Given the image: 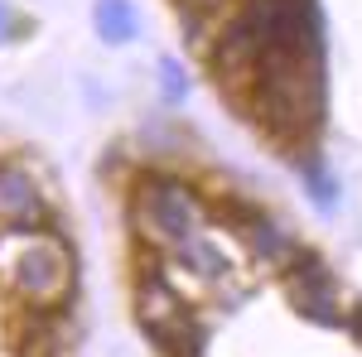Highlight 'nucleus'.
Returning a JSON list of instances; mask_svg holds the SVG:
<instances>
[{
    "instance_id": "1",
    "label": "nucleus",
    "mask_w": 362,
    "mask_h": 357,
    "mask_svg": "<svg viewBox=\"0 0 362 357\" xmlns=\"http://www.w3.org/2000/svg\"><path fill=\"white\" fill-rule=\"evenodd\" d=\"M256 121L280 140H305L324 116L319 49H266L251 83Z\"/></svg>"
},
{
    "instance_id": "2",
    "label": "nucleus",
    "mask_w": 362,
    "mask_h": 357,
    "mask_svg": "<svg viewBox=\"0 0 362 357\" xmlns=\"http://www.w3.org/2000/svg\"><path fill=\"white\" fill-rule=\"evenodd\" d=\"M131 213H136L140 232H150L155 242H189L198 237V222H203V198L189 179L179 174H145L136 184L131 198Z\"/></svg>"
},
{
    "instance_id": "3",
    "label": "nucleus",
    "mask_w": 362,
    "mask_h": 357,
    "mask_svg": "<svg viewBox=\"0 0 362 357\" xmlns=\"http://www.w3.org/2000/svg\"><path fill=\"white\" fill-rule=\"evenodd\" d=\"M285 285H290V304L314 319V324H343V285L334 280V271L314 256V251H300L295 266L285 271Z\"/></svg>"
},
{
    "instance_id": "4",
    "label": "nucleus",
    "mask_w": 362,
    "mask_h": 357,
    "mask_svg": "<svg viewBox=\"0 0 362 357\" xmlns=\"http://www.w3.org/2000/svg\"><path fill=\"white\" fill-rule=\"evenodd\" d=\"M10 280H15V290L29 304H54L63 295V280H68V251H63V242L58 237H29L25 251L10 266Z\"/></svg>"
},
{
    "instance_id": "5",
    "label": "nucleus",
    "mask_w": 362,
    "mask_h": 357,
    "mask_svg": "<svg viewBox=\"0 0 362 357\" xmlns=\"http://www.w3.org/2000/svg\"><path fill=\"white\" fill-rule=\"evenodd\" d=\"M136 314H140V324H145V333L155 338V348H165L179 329L194 324L189 319V304L174 295V285L160 271H145L136 280Z\"/></svg>"
},
{
    "instance_id": "6",
    "label": "nucleus",
    "mask_w": 362,
    "mask_h": 357,
    "mask_svg": "<svg viewBox=\"0 0 362 357\" xmlns=\"http://www.w3.org/2000/svg\"><path fill=\"white\" fill-rule=\"evenodd\" d=\"M44 198L34 174L20 165H0V227H15V232H44Z\"/></svg>"
},
{
    "instance_id": "7",
    "label": "nucleus",
    "mask_w": 362,
    "mask_h": 357,
    "mask_svg": "<svg viewBox=\"0 0 362 357\" xmlns=\"http://www.w3.org/2000/svg\"><path fill=\"white\" fill-rule=\"evenodd\" d=\"M237 232H242V242H247L251 256H256V261H266V266H276V271H290V266H295V256H300V247H295V242H290V237H285L266 213H251L247 222H237Z\"/></svg>"
},
{
    "instance_id": "8",
    "label": "nucleus",
    "mask_w": 362,
    "mask_h": 357,
    "mask_svg": "<svg viewBox=\"0 0 362 357\" xmlns=\"http://www.w3.org/2000/svg\"><path fill=\"white\" fill-rule=\"evenodd\" d=\"M97 34L107 39V44H131L140 34V15L131 0H97Z\"/></svg>"
},
{
    "instance_id": "9",
    "label": "nucleus",
    "mask_w": 362,
    "mask_h": 357,
    "mask_svg": "<svg viewBox=\"0 0 362 357\" xmlns=\"http://www.w3.org/2000/svg\"><path fill=\"white\" fill-rule=\"evenodd\" d=\"M174 251H179L174 261H179V266H189L194 275H203V280H218V275H227V256L213 247V242H203V237H189V242H179Z\"/></svg>"
},
{
    "instance_id": "10",
    "label": "nucleus",
    "mask_w": 362,
    "mask_h": 357,
    "mask_svg": "<svg viewBox=\"0 0 362 357\" xmlns=\"http://www.w3.org/2000/svg\"><path fill=\"white\" fill-rule=\"evenodd\" d=\"M300 179H305L309 198H314L319 208H334V203H338V184H334V174L319 165L314 155H305V160H300Z\"/></svg>"
},
{
    "instance_id": "11",
    "label": "nucleus",
    "mask_w": 362,
    "mask_h": 357,
    "mask_svg": "<svg viewBox=\"0 0 362 357\" xmlns=\"http://www.w3.org/2000/svg\"><path fill=\"white\" fill-rule=\"evenodd\" d=\"M160 92H165V102H184V97H189V73H184V63L160 58Z\"/></svg>"
},
{
    "instance_id": "12",
    "label": "nucleus",
    "mask_w": 362,
    "mask_h": 357,
    "mask_svg": "<svg viewBox=\"0 0 362 357\" xmlns=\"http://www.w3.org/2000/svg\"><path fill=\"white\" fill-rule=\"evenodd\" d=\"M25 29H34V20H25V15H15L5 0H0V44H10V39H20Z\"/></svg>"
},
{
    "instance_id": "13",
    "label": "nucleus",
    "mask_w": 362,
    "mask_h": 357,
    "mask_svg": "<svg viewBox=\"0 0 362 357\" xmlns=\"http://www.w3.org/2000/svg\"><path fill=\"white\" fill-rule=\"evenodd\" d=\"M179 5H184L189 15H218V10H227L232 0H179Z\"/></svg>"
},
{
    "instance_id": "14",
    "label": "nucleus",
    "mask_w": 362,
    "mask_h": 357,
    "mask_svg": "<svg viewBox=\"0 0 362 357\" xmlns=\"http://www.w3.org/2000/svg\"><path fill=\"white\" fill-rule=\"evenodd\" d=\"M353 329H358V343H362V309H353Z\"/></svg>"
}]
</instances>
